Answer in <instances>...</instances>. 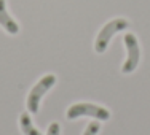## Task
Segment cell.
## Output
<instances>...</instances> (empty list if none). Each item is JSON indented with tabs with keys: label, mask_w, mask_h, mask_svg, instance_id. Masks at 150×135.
Segmentation results:
<instances>
[{
	"label": "cell",
	"mask_w": 150,
	"mask_h": 135,
	"mask_svg": "<svg viewBox=\"0 0 150 135\" xmlns=\"http://www.w3.org/2000/svg\"><path fill=\"white\" fill-rule=\"evenodd\" d=\"M46 135H61V127H59V124H58V122H51V124H50Z\"/></svg>",
	"instance_id": "ba28073f"
},
{
	"label": "cell",
	"mask_w": 150,
	"mask_h": 135,
	"mask_svg": "<svg viewBox=\"0 0 150 135\" xmlns=\"http://www.w3.org/2000/svg\"><path fill=\"white\" fill-rule=\"evenodd\" d=\"M0 26L11 35H16L18 32H19V26H18L16 21L8 15V11H6L5 0H0Z\"/></svg>",
	"instance_id": "5b68a950"
},
{
	"label": "cell",
	"mask_w": 150,
	"mask_h": 135,
	"mask_svg": "<svg viewBox=\"0 0 150 135\" xmlns=\"http://www.w3.org/2000/svg\"><path fill=\"white\" fill-rule=\"evenodd\" d=\"M128 27H129V22H128L126 19H123V17H117V19L109 21V22L101 29V32L98 34V37H96V41H94L96 52L102 54V52L107 49L109 41L112 40L113 35L118 34V32H121V30H125V29H128Z\"/></svg>",
	"instance_id": "6da1fadb"
},
{
	"label": "cell",
	"mask_w": 150,
	"mask_h": 135,
	"mask_svg": "<svg viewBox=\"0 0 150 135\" xmlns=\"http://www.w3.org/2000/svg\"><path fill=\"white\" fill-rule=\"evenodd\" d=\"M81 116H90V118L107 121L110 118V113H109V110L104 108V106H101V105L85 104V102L75 104L67 110V118L69 119H77V118H81Z\"/></svg>",
	"instance_id": "3957f363"
},
{
	"label": "cell",
	"mask_w": 150,
	"mask_h": 135,
	"mask_svg": "<svg viewBox=\"0 0 150 135\" xmlns=\"http://www.w3.org/2000/svg\"><path fill=\"white\" fill-rule=\"evenodd\" d=\"M54 83H56V76L50 73V75H45V76L42 78V80L30 89L29 95H27V110H29L30 113H34V115H37V113H38L42 97H43L46 92H48L53 86H54Z\"/></svg>",
	"instance_id": "7a4b0ae2"
},
{
	"label": "cell",
	"mask_w": 150,
	"mask_h": 135,
	"mask_svg": "<svg viewBox=\"0 0 150 135\" xmlns=\"http://www.w3.org/2000/svg\"><path fill=\"white\" fill-rule=\"evenodd\" d=\"M125 46H126V60H125L123 67H121V72L123 73H133L139 65V60H141V48H139V41L136 38L134 34H126L123 38Z\"/></svg>",
	"instance_id": "277c9868"
},
{
	"label": "cell",
	"mask_w": 150,
	"mask_h": 135,
	"mask_svg": "<svg viewBox=\"0 0 150 135\" xmlns=\"http://www.w3.org/2000/svg\"><path fill=\"white\" fill-rule=\"evenodd\" d=\"M101 130V124L98 121H93V122L88 124V127L85 129L83 135H98V132Z\"/></svg>",
	"instance_id": "52a82bcc"
},
{
	"label": "cell",
	"mask_w": 150,
	"mask_h": 135,
	"mask_svg": "<svg viewBox=\"0 0 150 135\" xmlns=\"http://www.w3.org/2000/svg\"><path fill=\"white\" fill-rule=\"evenodd\" d=\"M19 126H21V130H23L24 135H42L40 130H37L32 124V119L27 113H23L19 116Z\"/></svg>",
	"instance_id": "8992f818"
}]
</instances>
